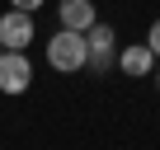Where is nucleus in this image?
<instances>
[{"instance_id": "f257e3e1", "label": "nucleus", "mask_w": 160, "mask_h": 150, "mask_svg": "<svg viewBox=\"0 0 160 150\" xmlns=\"http://www.w3.org/2000/svg\"><path fill=\"white\" fill-rule=\"evenodd\" d=\"M85 61H90V42H85V33L61 28V33L47 38V66H52V70L75 75V70H85Z\"/></svg>"}, {"instance_id": "f03ea898", "label": "nucleus", "mask_w": 160, "mask_h": 150, "mask_svg": "<svg viewBox=\"0 0 160 150\" xmlns=\"http://www.w3.org/2000/svg\"><path fill=\"white\" fill-rule=\"evenodd\" d=\"M85 42H90V61H85V70L108 75V70L118 66V38H113V28H108V24H94V28L85 33Z\"/></svg>"}, {"instance_id": "7ed1b4c3", "label": "nucleus", "mask_w": 160, "mask_h": 150, "mask_svg": "<svg viewBox=\"0 0 160 150\" xmlns=\"http://www.w3.org/2000/svg\"><path fill=\"white\" fill-rule=\"evenodd\" d=\"M33 85V61L24 52H0V94H24Z\"/></svg>"}, {"instance_id": "20e7f679", "label": "nucleus", "mask_w": 160, "mask_h": 150, "mask_svg": "<svg viewBox=\"0 0 160 150\" xmlns=\"http://www.w3.org/2000/svg\"><path fill=\"white\" fill-rule=\"evenodd\" d=\"M0 42H5L10 52H24L33 42V14L28 10H5L0 14Z\"/></svg>"}, {"instance_id": "39448f33", "label": "nucleus", "mask_w": 160, "mask_h": 150, "mask_svg": "<svg viewBox=\"0 0 160 150\" xmlns=\"http://www.w3.org/2000/svg\"><path fill=\"white\" fill-rule=\"evenodd\" d=\"M118 70L127 75V80H146V75L155 70V52H151L146 42H132V47L118 52Z\"/></svg>"}, {"instance_id": "423d86ee", "label": "nucleus", "mask_w": 160, "mask_h": 150, "mask_svg": "<svg viewBox=\"0 0 160 150\" xmlns=\"http://www.w3.org/2000/svg\"><path fill=\"white\" fill-rule=\"evenodd\" d=\"M61 14V28H75V33H90L99 24V10H94V0H61L57 5Z\"/></svg>"}, {"instance_id": "0eeeda50", "label": "nucleus", "mask_w": 160, "mask_h": 150, "mask_svg": "<svg viewBox=\"0 0 160 150\" xmlns=\"http://www.w3.org/2000/svg\"><path fill=\"white\" fill-rule=\"evenodd\" d=\"M146 47H151V52H155V61H160V19L146 28Z\"/></svg>"}, {"instance_id": "6e6552de", "label": "nucleus", "mask_w": 160, "mask_h": 150, "mask_svg": "<svg viewBox=\"0 0 160 150\" xmlns=\"http://www.w3.org/2000/svg\"><path fill=\"white\" fill-rule=\"evenodd\" d=\"M10 5H14V10H28V14H38V10L47 5V0H10Z\"/></svg>"}, {"instance_id": "1a4fd4ad", "label": "nucleus", "mask_w": 160, "mask_h": 150, "mask_svg": "<svg viewBox=\"0 0 160 150\" xmlns=\"http://www.w3.org/2000/svg\"><path fill=\"white\" fill-rule=\"evenodd\" d=\"M155 89H160V66H155Z\"/></svg>"}, {"instance_id": "9d476101", "label": "nucleus", "mask_w": 160, "mask_h": 150, "mask_svg": "<svg viewBox=\"0 0 160 150\" xmlns=\"http://www.w3.org/2000/svg\"><path fill=\"white\" fill-rule=\"evenodd\" d=\"M0 52H5V42H0Z\"/></svg>"}]
</instances>
